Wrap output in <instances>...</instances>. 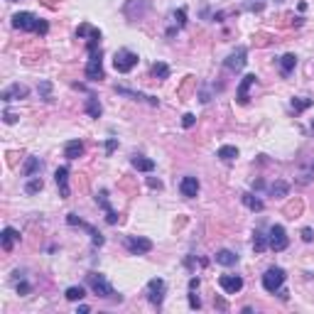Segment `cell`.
I'll list each match as a JSON object with an SVG mask.
<instances>
[{
	"instance_id": "obj_18",
	"label": "cell",
	"mask_w": 314,
	"mask_h": 314,
	"mask_svg": "<svg viewBox=\"0 0 314 314\" xmlns=\"http://www.w3.org/2000/svg\"><path fill=\"white\" fill-rule=\"evenodd\" d=\"M81 155H84V142L81 140L66 142V147H64V157H66V160H78Z\"/></svg>"
},
{
	"instance_id": "obj_14",
	"label": "cell",
	"mask_w": 314,
	"mask_h": 314,
	"mask_svg": "<svg viewBox=\"0 0 314 314\" xmlns=\"http://www.w3.org/2000/svg\"><path fill=\"white\" fill-rule=\"evenodd\" d=\"M27 94H30V89H27V86H22V84H13L10 89H5V91L0 94V98H3L5 103H10V101H20V98H27Z\"/></svg>"
},
{
	"instance_id": "obj_7",
	"label": "cell",
	"mask_w": 314,
	"mask_h": 314,
	"mask_svg": "<svg viewBox=\"0 0 314 314\" xmlns=\"http://www.w3.org/2000/svg\"><path fill=\"white\" fill-rule=\"evenodd\" d=\"M126 248L133 255H145V253L152 251V241L145 236H130V238H126Z\"/></svg>"
},
{
	"instance_id": "obj_3",
	"label": "cell",
	"mask_w": 314,
	"mask_h": 314,
	"mask_svg": "<svg viewBox=\"0 0 314 314\" xmlns=\"http://www.w3.org/2000/svg\"><path fill=\"white\" fill-rule=\"evenodd\" d=\"M285 280H287V272H285L283 267H267L265 275H263V287H265L267 292H278L280 287L285 285Z\"/></svg>"
},
{
	"instance_id": "obj_19",
	"label": "cell",
	"mask_w": 314,
	"mask_h": 314,
	"mask_svg": "<svg viewBox=\"0 0 314 314\" xmlns=\"http://www.w3.org/2000/svg\"><path fill=\"white\" fill-rule=\"evenodd\" d=\"M130 162H133V167H135L138 172H152V170H155V162H152L150 157L135 155L133 160H130Z\"/></svg>"
},
{
	"instance_id": "obj_27",
	"label": "cell",
	"mask_w": 314,
	"mask_h": 314,
	"mask_svg": "<svg viewBox=\"0 0 314 314\" xmlns=\"http://www.w3.org/2000/svg\"><path fill=\"white\" fill-rule=\"evenodd\" d=\"M84 287L81 285H71V287H66V292H64V297L69 299V302H78V299H84Z\"/></svg>"
},
{
	"instance_id": "obj_38",
	"label": "cell",
	"mask_w": 314,
	"mask_h": 314,
	"mask_svg": "<svg viewBox=\"0 0 314 314\" xmlns=\"http://www.w3.org/2000/svg\"><path fill=\"white\" fill-rule=\"evenodd\" d=\"M115 147H118V140H115V138H110V140H106V152H113V150H115Z\"/></svg>"
},
{
	"instance_id": "obj_16",
	"label": "cell",
	"mask_w": 314,
	"mask_h": 314,
	"mask_svg": "<svg viewBox=\"0 0 314 314\" xmlns=\"http://www.w3.org/2000/svg\"><path fill=\"white\" fill-rule=\"evenodd\" d=\"M54 182H57V187H59L62 199H69V167H57Z\"/></svg>"
},
{
	"instance_id": "obj_22",
	"label": "cell",
	"mask_w": 314,
	"mask_h": 314,
	"mask_svg": "<svg viewBox=\"0 0 314 314\" xmlns=\"http://www.w3.org/2000/svg\"><path fill=\"white\" fill-rule=\"evenodd\" d=\"M241 199H243V204L248 206L251 211H263L265 209V204H263V199H258L255 194H251V191H246V194H241Z\"/></svg>"
},
{
	"instance_id": "obj_24",
	"label": "cell",
	"mask_w": 314,
	"mask_h": 314,
	"mask_svg": "<svg viewBox=\"0 0 314 314\" xmlns=\"http://www.w3.org/2000/svg\"><path fill=\"white\" fill-rule=\"evenodd\" d=\"M270 246H267V236L263 233V231H255L253 233V251L255 253H263V251H267Z\"/></svg>"
},
{
	"instance_id": "obj_11",
	"label": "cell",
	"mask_w": 314,
	"mask_h": 314,
	"mask_svg": "<svg viewBox=\"0 0 314 314\" xmlns=\"http://www.w3.org/2000/svg\"><path fill=\"white\" fill-rule=\"evenodd\" d=\"M246 57H248V49H246V47H238L233 54L226 59V69H231V71H241V69L246 66V62H248Z\"/></svg>"
},
{
	"instance_id": "obj_10",
	"label": "cell",
	"mask_w": 314,
	"mask_h": 314,
	"mask_svg": "<svg viewBox=\"0 0 314 314\" xmlns=\"http://www.w3.org/2000/svg\"><path fill=\"white\" fill-rule=\"evenodd\" d=\"M219 285L226 295H236V292L243 290V278H241V275H221Z\"/></svg>"
},
{
	"instance_id": "obj_20",
	"label": "cell",
	"mask_w": 314,
	"mask_h": 314,
	"mask_svg": "<svg viewBox=\"0 0 314 314\" xmlns=\"http://www.w3.org/2000/svg\"><path fill=\"white\" fill-rule=\"evenodd\" d=\"M216 263L219 265H226V267H231L238 263V255H236L233 251H228V248H223V251L216 253Z\"/></svg>"
},
{
	"instance_id": "obj_23",
	"label": "cell",
	"mask_w": 314,
	"mask_h": 314,
	"mask_svg": "<svg viewBox=\"0 0 314 314\" xmlns=\"http://www.w3.org/2000/svg\"><path fill=\"white\" fill-rule=\"evenodd\" d=\"M42 170V162H40V157H30L27 162H25V167H22V174L25 177H34V174Z\"/></svg>"
},
{
	"instance_id": "obj_39",
	"label": "cell",
	"mask_w": 314,
	"mask_h": 314,
	"mask_svg": "<svg viewBox=\"0 0 314 314\" xmlns=\"http://www.w3.org/2000/svg\"><path fill=\"white\" fill-rule=\"evenodd\" d=\"M312 238H314V231H312V228H302V241H307V243H309Z\"/></svg>"
},
{
	"instance_id": "obj_26",
	"label": "cell",
	"mask_w": 314,
	"mask_h": 314,
	"mask_svg": "<svg viewBox=\"0 0 314 314\" xmlns=\"http://www.w3.org/2000/svg\"><path fill=\"white\" fill-rule=\"evenodd\" d=\"M219 160H223V162H233L236 157H238V150H236L233 145H223V147H219Z\"/></svg>"
},
{
	"instance_id": "obj_21",
	"label": "cell",
	"mask_w": 314,
	"mask_h": 314,
	"mask_svg": "<svg viewBox=\"0 0 314 314\" xmlns=\"http://www.w3.org/2000/svg\"><path fill=\"white\" fill-rule=\"evenodd\" d=\"M295 66H297V57H295V54H285V57H280V74H283V76H290Z\"/></svg>"
},
{
	"instance_id": "obj_17",
	"label": "cell",
	"mask_w": 314,
	"mask_h": 314,
	"mask_svg": "<svg viewBox=\"0 0 314 314\" xmlns=\"http://www.w3.org/2000/svg\"><path fill=\"white\" fill-rule=\"evenodd\" d=\"M17 241H20V233H17L15 228H3V233H0V246H3V251H13V246H15Z\"/></svg>"
},
{
	"instance_id": "obj_34",
	"label": "cell",
	"mask_w": 314,
	"mask_h": 314,
	"mask_svg": "<svg viewBox=\"0 0 314 314\" xmlns=\"http://www.w3.org/2000/svg\"><path fill=\"white\" fill-rule=\"evenodd\" d=\"M189 307H191V309H199V307H202V299L194 295V290H189Z\"/></svg>"
},
{
	"instance_id": "obj_40",
	"label": "cell",
	"mask_w": 314,
	"mask_h": 314,
	"mask_svg": "<svg viewBox=\"0 0 314 314\" xmlns=\"http://www.w3.org/2000/svg\"><path fill=\"white\" fill-rule=\"evenodd\" d=\"M47 30H49V25L45 22V20H40V27H37V34H47Z\"/></svg>"
},
{
	"instance_id": "obj_5",
	"label": "cell",
	"mask_w": 314,
	"mask_h": 314,
	"mask_svg": "<svg viewBox=\"0 0 314 314\" xmlns=\"http://www.w3.org/2000/svg\"><path fill=\"white\" fill-rule=\"evenodd\" d=\"M287 243H290V238H287V231H285L280 223H275V226L270 228V233H267V246H270V251L283 253L285 248H287Z\"/></svg>"
},
{
	"instance_id": "obj_9",
	"label": "cell",
	"mask_w": 314,
	"mask_h": 314,
	"mask_svg": "<svg viewBox=\"0 0 314 314\" xmlns=\"http://www.w3.org/2000/svg\"><path fill=\"white\" fill-rule=\"evenodd\" d=\"M66 223H69V226H78V228H84L86 233L91 236V241H94V246H103V236L98 233V231H96V228H94V226H91V223H86V221L76 219L74 214H69V216H66Z\"/></svg>"
},
{
	"instance_id": "obj_2",
	"label": "cell",
	"mask_w": 314,
	"mask_h": 314,
	"mask_svg": "<svg viewBox=\"0 0 314 314\" xmlns=\"http://www.w3.org/2000/svg\"><path fill=\"white\" fill-rule=\"evenodd\" d=\"M86 283L94 290L96 297H113V295H115L110 283L106 280V275H101V272H89V275H86Z\"/></svg>"
},
{
	"instance_id": "obj_12",
	"label": "cell",
	"mask_w": 314,
	"mask_h": 314,
	"mask_svg": "<svg viewBox=\"0 0 314 314\" xmlns=\"http://www.w3.org/2000/svg\"><path fill=\"white\" fill-rule=\"evenodd\" d=\"M255 81H258V76H255V74H248V76H243V81L238 84L236 98H238V103H241V106H246V103H248V98H251L248 91H251V86L255 84Z\"/></svg>"
},
{
	"instance_id": "obj_45",
	"label": "cell",
	"mask_w": 314,
	"mask_h": 314,
	"mask_svg": "<svg viewBox=\"0 0 314 314\" xmlns=\"http://www.w3.org/2000/svg\"><path fill=\"white\" fill-rule=\"evenodd\" d=\"M13 3H15V0H13Z\"/></svg>"
},
{
	"instance_id": "obj_41",
	"label": "cell",
	"mask_w": 314,
	"mask_h": 314,
	"mask_svg": "<svg viewBox=\"0 0 314 314\" xmlns=\"http://www.w3.org/2000/svg\"><path fill=\"white\" fill-rule=\"evenodd\" d=\"M17 292H20V295H27V292H30V285H27V283H20V285H17Z\"/></svg>"
},
{
	"instance_id": "obj_43",
	"label": "cell",
	"mask_w": 314,
	"mask_h": 314,
	"mask_svg": "<svg viewBox=\"0 0 314 314\" xmlns=\"http://www.w3.org/2000/svg\"><path fill=\"white\" fill-rule=\"evenodd\" d=\"M197 287H199V278H191L189 280V290H197Z\"/></svg>"
},
{
	"instance_id": "obj_6",
	"label": "cell",
	"mask_w": 314,
	"mask_h": 314,
	"mask_svg": "<svg viewBox=\"0 0 314 314\" xmlns=\"http://www.w3.org/2000/svg\"><path fill=\"white\" fill-rule=\"evenodd\" d=\"M165 292H167V285H165V280L152 278V280L147 283V299H150V304L162 307V302H165Z\"/></svg>"
},
{
	"instance_id": "obj_4",
	"label": "cell",
	"mask_w": 314,
	"mask_h": 314,
	"mask_svg": "<svg viewBox=\"0 0 314 314\" xmlns=\"http://www.w3.org/2000/svg\"><path fill=\"white\" fill-rule=\"evenodd\" d=\"M84 74H86V78H89V81H103V78H106V71H103V59H101V49H98V52H94V54L89 57Z\"/></svg>"
},
{
	"instance_id": "obj_28",
	"label": "cell",
	"mask_w": 314,
	"mask_h": 314,
	"mask_svg": "<svg viewBox=\"0 0 314 314\" xmlns=\"http://www.w3.org/2000/svg\"><path fill=\"white\" fill-rule=\"evenodd\" d=\"M287 191H290V184H287V182H275V184H270V194L278 197V199L287 197Z\"/></svg>"
},
{
	"instance_id": "obj_31",
	"label": "cell",
	"mask_w": 314,
	"mask_h": 314,
	"mask_svg": "<svg viewBox=\"0 0 314 314\" xmlns=\"http://www.w3.org/2000/svg\"><path fill=\"white\" fill-rule=\"evenodd\" d=\"M312 103H314L312 98H292V110H295V113H302V110L309 108Z\"/></svg>"
},
{
	"instance_id": "obj_15",
	"label": "cell",
	"mask_w": 314,
	"mask_h": 314,
	"mask_svg": "<svg viewBox=\"0 0 314 314\" xmlns=\"http://www.w3.org/2000/svg\"><path fill=\"white\" fill-rule=\"evenodd\" d=\"M179 191H182V197L194 199V197L199 194V179H197V177H182V182H179Z\"/></svg>"
},
{
	"instance_id": "obj_8",
	"label": "cell",
	"mask_w": 314,
	"mask_h": 314,
	"mask_svg": "<svg viewBox=\"0 0 314 314\" xmlns=\"http://www.w3.org/2000/svg\"><path fill=\"white\" fill-rule=\"evenodd\" d=\"M13 25L22 32H37V27H40V17L32 15V13H17V15L13 17Z\"/></svg>"
},
{
	"instance_id": "obj_42",
	"label": "cell",
	"mask_w": 314,
	"mask_h": 314,
	"mask_svg": "<svg viewBox=\"0 0 314 314\" xmlns=\"http://www.w3.org/2000/svg\"><path fill=\"white\" fill-rule=\"evenodd\" d=\"M147 184H150L152 189H162V182H160V179H152V177L147 179Z\"/></svg>"
},
{
	"instance_id": "obj_37",
	"label": "cell",
	"mask_w": 314,
	"mask_h": 314,
	"mask_svg": "<svg viewBox=\"0 0 314 314\" xmlns=\"http://www.w3.org/2000/svg\"><path fill=\"white\" fill-rule=\"evenodd\" d=\"M263 5H265V0H251V3H248L251 10H263Z\"/></svg>"
},
{
	"instance_id": "obj_1",
	"label": "cell",
	"mask_w": 314,
	"mask_h": 314,
	"mask_svg": "<svg viewBox=\"0 0 314 314\" xmlns=\"http://www.w3.org/2000/svg\"><path fill=\"white\" fill-rule=\"evenodd\" d=\"M138 62H140L138 54L130 52V49H118L115 57H113V66H115L118 74H128V71H133V69L138 66Z\"/></svg>"
},
{
	"instance_id": "obj_44",
	"label": "cell",
	"mask_w": 314,
	"mask_h": 314,
	"mask_svg": "<svg viewBox=\"0 0 314 314\" xmlns=\"http://www.w3.org/2000/svg\"><path fill=\"white\" fill-rule=\"evenodd\" d=\"M312 130H314V121H312Z\"/></svg>"
},
{
	"instance_id": "obj_30",
	"label": "cell",
	"mask_w": 314,
	"mask_h": 314,
	"mask_svg": "<svg viewBox=\"0 0 314 314\" xmlns=\"http://www.w3.org/2000/svg\"><path fill=\"white\" fill-rule=\"evenodd\" d=\"M42 187H45V182L40 177H30V182L25 184V194H37V191H42Z\"/></svg>"
},
{
	"instance_id": "obj_35",
	"label": "cell",
	"mask_w": 314,
	"mask_h": 314,
	"mask_svg": "<svg viewBox=\"0 0 314 314\" xmlns=\"http://www.w3.org/2000/svg\"><path fill=\"white\" fill-rule=\"evenodd\" d=\"M49 89H52V84H49V81H42V84H40V91H42V96H45V101H52Z\"/></svg>"
},
{
	"instance_id": "obj_13",
	"label": "cell",
	"mask_w": 314,
	"mask_h": 314,
	"mask_svg": "<svg viewBox=\"0 0 314 314\" xmlns=\"http://www.w3.org/2000/svg\"><path fill=\"white\" fill-rule=\"evenodd\" d=\"M96 204L106 211V221H108V223H118V214H115L113 206L108 204V191H106V189H101V191L96 194Z\"/></svg>"
},
{
	"instance_id": "obj_46",
	"label": "cell",
	"mask_w": 314,
	"mask_h": 314,
	"mask_svg": "<svg viewBox=\"0 0 314 314\" xmlns=\"http://www.w3.org/2000/svg\"><path fill=\"white\" fill-rule=\"evenodd\" d=\"M312 170H314V167H312Z\"/></svg>"
},
{
	"instance_id": "obj_29",
	"label": "cell",
	"mask_w": 314,
	"mask_h": 314,
	"mask_svg": "<svg viewBox=\"0 0 314 314\" xmlns=\"http://www.w3.org/2000/svg\"><path fill=\"white\" fill-rule=\"evenodd\" d=\"M152 76L160 78V81H162V78H170V66H167L165 62L152 64Z\"/></svg>"
},
{
	"instance_id": "obj_36",
	"label": "cell",
	"mask_w": 314,
	"mask_h": 314,
	"mask_svg": "<svg viewBox=\"0 0 314 314\" xmlns=\"http://www.w3.org/2000/svg\"><path fill=\"white\" fill-rule=\"evenodd\" d=\"M3 118H5V123H8V126H13V123L17 121V115H15V113H10V110H5V113H3Z\"/></svg>"
},
{
	"instance_id": "obj_25",
	"label": "cell",
	"mask_w": 314,
	"mask_h": 314,
	"mask_svg": "<svg viewBox=\"0 0 314 314\" xmlns=\"http://www.w3.org/2000/svg\"><path fill=\"white\" fill-rule=\"evenodd\" d=\"M86 113H89L91 118H101L103 108H101V103H98L96 96H89V98H86Z\"/></svg>"
},
{
	"instance_id": "obj_33",
	"label": "cell",
	"mask_w": 314,
	"mask_h": 314,
	"mask_svg": "<svg viewBox=\"0 0 314 314\" xmlns=\"http://www.w3.org/2000/svg\"><path fill=\"white\" fill-rule=\"evenodd\" d=\"M194 123H197V115H194V113H184V115H182V126L184 128H191Z\"/></svg>"
},
{
	"instance_id": "obj_32",
	"label": "cell",
	"mask_w": 314,
	"mask_h": 314,
	"mask_svg": "<svg viewBox=\"0 0 314 314\" xmlns=\"http://www.w3.org/2000/svg\"><path fill=\"white\" fill-rule=\"evenodd\" d=\"M174 20H177V25H179V27H184V25H187V10H184V8H179V10L174 13Z\"/></svg>"
}]
</instances>
